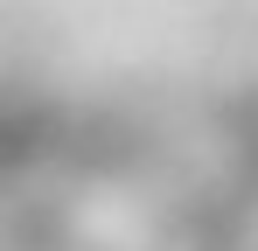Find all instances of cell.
Instances as JSON below:
<instances>
[]
</instances>
